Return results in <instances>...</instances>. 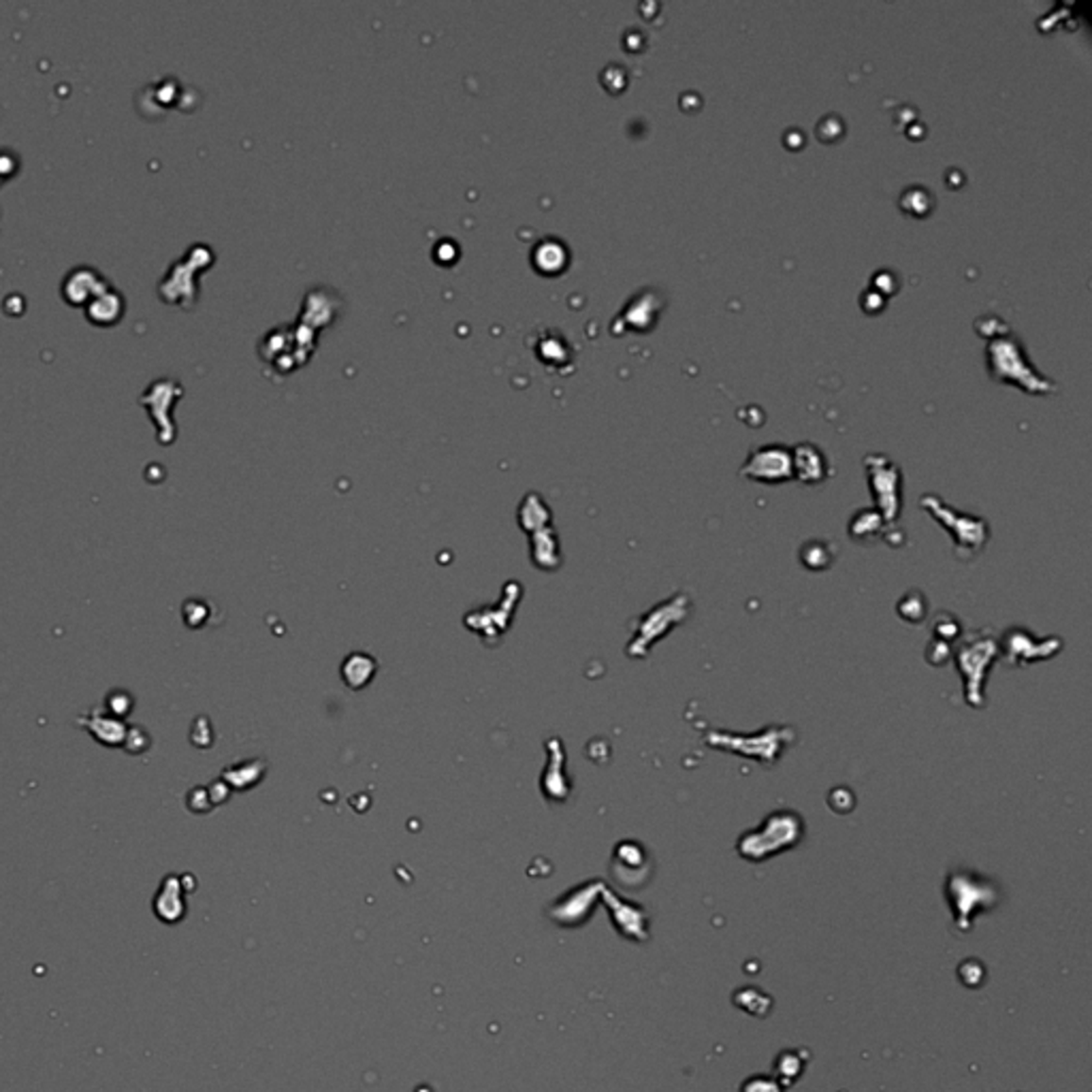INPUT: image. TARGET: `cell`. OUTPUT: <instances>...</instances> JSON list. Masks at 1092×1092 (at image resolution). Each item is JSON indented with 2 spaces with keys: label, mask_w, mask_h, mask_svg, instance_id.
I'll list each match as a JSON object with an SVG mask.
<instances>
[{
  "label": "cell",
  "mask_w": 1092,
  "mask_h": 1092,
  "mask_svg": "<svg viewBox=\"0 0 1092 1092\" xmlns=\"http://www.w3.org/2000/svg\"><path fill=\"white\" fill-rule=\"evenodd\" d=\"M986 357L990 376L998 380V383H1014L1017 386L1027 388L1029 393H1049L1056 388L1052 380L1041 376L1039 371L1031 366L1022 344L1009 333L990 339Z\"/></svg>",
  "instance_id": "4"
},
{
  "label": "cell",
  "mask_w": 1092,
  "mask_h": 1092,
  "mask_svg": "<svg viewBox=\"0 0 1092 1092\" xmlns=\"http://www.w3.org/2000/svg\"><path fill=\"white\" fill-rule=\"evenodd\" d=\"M1061 649L1063 640L1058 636L1037 639V636H1032L1020 625L1009 627L1003 639L998 640V653H1003L1009 664L1015 668L1035 664V661L1041 659H1052Z\"/></svg>",
  "instance_id": "9"
},
{
  "label": "cell",
  "mask_w": 1092,
  "mask_h": 1092,
  "mask_svg": "<svg viewBox=\"0 0 1092 1092\" xmlns=\"http://www.w3.org/2000/svg\"><path fill=\"white\" fill-rule=\"evenodd\" d=\"M734 1005L742 1009V1012H747L756 1017H764L771 1014V1007H773V998L762 992V988L758 986H747V988H741L734 992Z\"/></svg>",
  "instance_id": "17"
},
{
  "label": "cell",
  "mask_w": 1092,
  "mask_h": 1092,
  "mask_svg": "<svg viewBox=\"0 0 1092 1092\" xmlns=\"http://www.w3.org/2000/svg\"><path fill=\"white\" fill-rule=\"evenodd\" d=\"M885 525V520L881 519V515L877 510H860L858 515L851 519V525H849V534L856 537V540H866V537H875L881 534V529Z\"/></svg>",
  "instance_id": "19"
},
{
  "label": "cell",
  "mask_w": 1092,
  "mask_h": 1092,
  "mask_svg": "<svg viewBox=\"0 0 1092 1092\" xmlns=\"http://www.w3.org/2000/svg\"><path fill=\"white\" fill-rule=\"evenodd\" d=\"M998 656V640L992 630L969 632L956 642L951 657H954L958 673L963 676L964 700L969 707L981 708L986 705L983 685H986L990 668Z\"/></svg>",
  "instance_id": "3"
},
{
  "label": "cell",
  "mask_w": 1092,
  "mask_h": 1092,
  "mask_svg": "<svg viewBox=\"0 0 1092 1092\" xmlns=\"http://www.w3.org/2000/svg\"><path fill=\"white\" fill-rule=\"evenodd\" d=\"M741 1092H785V1088L773 1078V1075L758 1073L741 1083Z\"/></svg>",
  "instance_id": "22"
},
{
  "label": "cell",
  "mask_w": 1092,
  "mask_h": 1092,
  "mask_svg": "<svg viewBox=\"0 0 1092 1092\" xmlns=\"http://www.w3.org/2000/svg\"><path fill=\"white\" fill-rule=\"evenodd\" d=\"M868 486L875 498L877 512H879L885 525L896 523L903 508L900 498V469L883 454H868L864 459Z\"/></svg>",
  "instance_id": "7"
},
{
  "label": "cell",
  "mask_w": 1092,
  "mask_h": 1092,
  "mask_svg": "<svg viewBox=\"0 0 1092 1092\" xmlns=\"http://www.w3.org/2000/svg\"><path fill=\"white\" fill-rule=\"evenodd\" d=\"M920 506L929 510L930 515L937 519V523L943 525L949 532L951 540H954V551L961 559L978 557L983 546L990 540V525L986 519L964 515L961 510H954L947 506L946 502L937 495H924L920 500Z\"/></svg>",
  "instance_id": "6"
},
{
  "label": "cell",
  "mask_w": 1092,
  "mask_h": 1092,
  "mask_svg": "<svg viewBox=\"0 0 1092 1092\" xmlns=\"http://www.w3.org/2000/svg\"><path fill=\"white\" fill-rule=\"evenodd\" d=\"M604 885L600 881H591L578 888L564 898V903L555 907V920L561 926H581L589 920L595 907V900L602 895Z\"/></svg>",
  "instance_id": "12"
},
{
  "label": "cell",
  "mask_w": 1092,
  "mask_h": 1092,
  "mask_svg": "<svg viewBox=\"0 0 1092 1092\" xmlns=\"http://www.w3.org/2000/svg\"><path fill=\"white\" fill-rule=\"evenodd\" d=\"M741 474L758 483H783L792 481V451L781 444H766L751 451L741 468Z\"/></svg>",
  "instance_id": "10"
},
{
  "label": "cell",
  "mask_w": 1092,
  "mask_h": 1092,
  "mask_svg": "<svg viewBox=\"0 0 1092 1092\" xmlns=\"http://www.w3.org/2000/svg\"><path fill=\"white\" fill-rule=\"evenodd\" d=\"M88 316L96 325H111L122 316V297L113 293V288L98 293L94 299L88 301Z\"/></svg>",
  "instance_id": "16"
},
{
  "label": "cell",
  "mask_w": 1092,
  "mask_h": 1092,
  "mask_svg": "<svg viewBox=\"0 0 1092 1092\" xmlns=\"http://www.w3.org/2000/svg\"><path fill=\"white\" fill-rule=\"evenodd\" d=\"M951 651H954V644H947V642H941V640L932 639V642L929 644V649H926V659H929L932 666H943L951 657Z\"/></svg>",
  "instance_id": "23"
},
{
  "label": "cell",
  "mask_w": 1092,
  "mask_h": 1092,
  "mask_svg": "<svg viewBox=\"0 0 1092 1092\" xmlns=\"http://www.w3.org/2000/svg\"><path fill=\"white\" fill-rule=\"evenodd\" d=\"M792 474L807 485L822 483L830 474V466L826 454L815 444L805 442L792 449Z\"/></svg>",
  "instance_id": "13"
},
{
  "label": "cell",
  "mask_w": 1092,
  "mask_h": 1092,
  "mask_svg": "<svg viewBox=\"0 0 1092 1092\" xmlns=\"http://www.w3.org/2000/svg\"><path fill=\"white\" fill-rule=\"evenodd\" d=\"M943 895L951 909L954 926L963 934L973 930L975 917L992 912L1003 900L1000 885L971 868H951L943 885Z\"/></svg>",
  "instance_id": "1"
},
{
  "label": "cell",
  "mask_w": 1092,
  "mask_h": 1092,
  "mask_svg": "<svg viewBox=\"0 0 1092 1092\" xmlns=\"http://www.w3.org/2000/svg\"><path fill=\"white\" fill-rule=\"evenodd\" d=\"M900 205L913 216H924L932 208V195L926 190V186H909L903 196H900Z\"/></svg>",
  "instance_id": "20"
},
{
  "label": "cell",
  "mask_w": 1092,
  "mask_h": 1092,
  "mask_svg": "<svg viewBox=\"0 0 1092 1092\" xmlns=\"http://www.w3.org/2000/svg\"><path fill=\"white\" fill-rule=\"evenodd\" d=\"M807 1063H809V1058L805 1056V1049H800V1048L783 1049V1052H779V1056H776L775 1063H773V1078L779 1082L785 1090H788L790 1086H793V1083L802 1078V1075H805Z\"/></svg>",
  "instance_id": "15"
},
{
  "label": "cell",
  "mask_w": 1092,
  "mask_h": 1092,
  "mask_svg": "<svg viewBox=\"0 0 1092 1092\" xmlns=\"http://www.w3.org/2000/svg\"><path fill=\"white\" fill-rule=\"evenodd\" d=\"M805 839V819L793 809H776L764 817L758 828H751L736 841V851L747 862L759 864L764 860L790 851Z\"/></svg>",
  "instance_id": "2"
},
{
  "label": "cell",
  "mask_w": 1092,
  "mask_h": 1092,
  "mask_svg": "<svg viewBox=\"0 0 1092 1092\" xmlns=\"http://www.w3.org/2000/svg\"><path fill=\"white\" fill-rule=\"evenodd\" d=\"M841 1092H845V1090H841Z\"/></svg>",
  "instance_id": "25"
},
{
  "label": "cell",
  "mask_w": 1092,
  "mask_h": 1092,
  "mask_svg": "<svg viewBox=\"0 0 1092 1092\" xmlns=\"http://www.w3.org/2000/svg\"><path fill=\"white\" fill-rule=\"evenodd\" d=\"M690 610L691 602L688 593H674L668 602L657 604L656 608L644 615L630 653H634L636 657L647 656L651 644L657 642L661 636L670 634V630H674L676 625H681L690 617Z\"/></svg>",
  "instance_id": "8"
},
{
  "label": "cell",
  "mask_w": 1092,
  "mask_h": 1092,
  "mask_svg": "<svg viewBox=\"0 0 1092 1092\" xmlns=\"http://www.w3.org/2000/svg\"><path fill=\"white\" fill-rule=\"evenodd\" d=\"M602 898L606 903L612 926L622 937L640 943L649 939V913L639 903H627L606 888L602 890Z\"/></svg>",
  "instance_id": "11"
},
{
  "label": "cell",
  "mask_w": 1092,
  "mask_h": 1092,
  "mask_svg": "<svg viewBox=\"0 0 1092 1092\" xmlns=\"http://www.w3.org/2000/svg\"><path fill=\"white\" fill-rule=\"evenodd\" d=\"M103 286H105V280L98 276L94 269L79 267L66 276L62 288H64L66 299H69L71 303H81V301L94 299L98 293H103Z\"/></svg>",
  "instance_id": "14"
},
{
  "label": "cell",
  "mask_w": 1092,
  "mask_h": 1092,
  "mask_svg": "<svg viewBox=\"0 0 1092 1092\" xmlns=\"http://www.w3.org/2000/svg\"><path fill=\"white\" fill-rule=\"evenodd\" d=\"M415 1092H434V1090L429 1088L427 1083H420V1086H417V1090H415Z\"/></svg>",
  "instance_id": "24"
},
{
  "label": "cell",
  "mask_w": 1092,
  "mask_h": 1092,
  "mask_svg": "<svg viewBox=\"0 0 1092 1092\" xmlns=\"http://www.w3.org/2000/svg\"><path fill=\"white\" fill-rule=\"evenodd\" d=\"M898 615L909 623H920L926 617V600L920 591L907 593L898 604Z\"/></svg>",
  "instance_id": "21"
},
{
  "label": "cell",
  "mask_w": 1092,
  "mask_h": 1092,
  "mask_svg": "<svg viewBox=\"0 0 1092 1092\" xmlns=\"http://www.w3.org/2000/svg\"><path fill=\"white\" fill-rule=\"evenodd\" d=\"M796 741V730L790 725H771L756 732L754 736H742L722 730H710L707 734V744L713 749L730 751V754L751 758L764 766H773L779 759L781 751Z\"/></svg>",
  "instance_id": "5"
},
{
  "label": "cell",
  "mask_w": 1092,
  "mask_h": 1092,
  "mask_svg": "<svg viewBox=\"0 0 1092 1092\" xmlns=\"http://www.w3.org/2000/svg\"><path fill=\"white\" fill-rule=\"evenodd\" d=\"M800 561L805 564V568L813 570V572H817V570L822 572V570L832 566L834 553H832L828 542L810 540L800 549Z\"/></svg>",
  "instance_id": "18"
}]
</instances>
